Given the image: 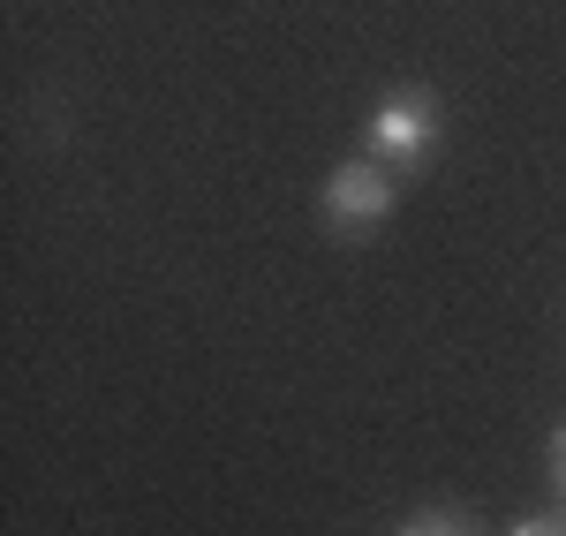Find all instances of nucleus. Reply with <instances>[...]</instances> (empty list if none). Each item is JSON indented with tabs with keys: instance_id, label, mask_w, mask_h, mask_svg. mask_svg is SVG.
I'll use <instances>...</instances> for the list:
<instances>
[{
	"instance_id": "f257e3e1",
	"label": "nucleus",
	"mask_w": 566,
	"mask_h": 536,
	"mask_svg": "<svg viewBox=\"0 0 566 536\" xmlns=\"http://www.w3.org/2000/svg\"><path fill=\"white\" fill-rule=\"evenodd\" d=\"M431 144H438V98L431 91H392L386 106L370 114V151L386 167H416Z\"/></svg>"
},
{
	"instance_id": "f03ea898",
	"label": "nucleus",
	"mask_w": 566,
	"mask_h": 536,
	"mask_svg": "<svg viewBox=\"0 0 566 536\" xmlns=\"http://www.w3.org/2000/svg\"><path fill=\"white\" fill-rule=\"evenodd\" d=\"M386 212H392L386 159H348V167H333V181H325V220L340 227V234H370Z\"/></svg>"
},
{
	"instance_id": "7ed1b4c3",
	"label": "nucleus",
	"mask_w": 566,
	"mask_h": 536,
	"mask_svg": "<svg viewBox=\"0 0 566 536\" xmlns=\"http://www.w3.org/2000/svg\"><path fill=\"white\" fill-rule=\"evenodd\" d=\"M506 536H566V514H522Z\"/></svg>"
},
{
	"instance_id": "20e7f679",
	"label": "nucleus",
	"mask_w": 566,
	"mask_h": 536,
	"mask_svg": "<svg viewBox=\"0 0 566 536\" xmlns=\"http://www.w3.org/2000/svg\"><path fill=\"white\" fill-rule=\"evenodd\" d=\"M400 536H461V522H453V514H416Z\"/></svg>"
},
{
	"instance_id": "39448f33",
	"label": "nucleus",
	"mask_w": 566,
	"mask_h": 536,
	"mask_svg": "<svg viewBox=\"0 0 566 536\" xmlns=\"http://www.w3.org/2000/svg\"><path fill=\"white\" fill-rule=\"evenodd\" d=\"M552 469H559V492H566V423L552 431Z\"/></svg>"
}]
</instances>
